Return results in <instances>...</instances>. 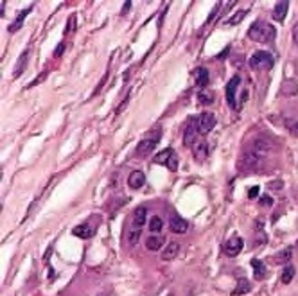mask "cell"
<instances>
[{"label": "cell", "instance_id": "cell-1", "mask_svg": "<svg viewBox=\"0 0 298 296\" xmlns=\"http://www.w3.org/2000/svg\"><path fill=\"white\" fill-rule=\"evenodd\" d=\"M277 36V31L271 24L262 20H257L251 24L250 31H248V38L253 40V42H261V43H271L273 38Z\"/></svg>", "mask_w": 298, "mask_h": 296}, {"label": "cell", "instance_id": "cell-2", "mask_svg": "<svg viewBox=\"0 0 298 296\" xmlns=\"http://www.w3.org/2000/svg\"><path fill=\"white\" fill-rule=\"evenodd\" d=\"M153 161H155V163H160V165H165L169 171H176V169H178V158H176V155H174V151L171 149V147L160 151V153L153 158Z\"/></svg>", "mask_w": 298, "mask_h": 296}, {"label": "cell", "instance_id": "cell-3", "mask_svg": "<svg viewBox=\"0 0 298 296\" xmlns=\"http://www.w3.org/2000/svg\"><path fill=\"white\" fill-rule=\"evenodd\" d=\"M273 63H275V57L273 54L270 52H255L253 56L250 57V67L251 68H262V70H270L273 67Z\"/></svg>", "mask_w": 298, "mask_h": 296}, {"label": "cell", "instance_id": "cell-4", "mask_svg": "<svg viewBox=\"0 0 298 296\" xmlns=\"http://www.w3.org/2000/svg\"><path fill=\"white\" fill-rule=\"evenodd\" d=\"M216 124H217L216 115L210 113V111H203L199 117H196V126H198L199 135H207V133H210V131L214 130Z\"/></svg>", "mask_w": 298, "mask_h": 296}, {"label": "cell", "instance_id": "cell-5", "mask_svg": "<svg viewBox=\"0 0 298 296\" xmlns=\"http://www.w3.org/2000/svg\"><path fill=\"white\" fill-rule=\"evenodd\" d=\"M241 84L239 76H234L230 79V83L226 84V103L232 109H239V104H237V88Z\"/></svg>", "mask_w": 298, "mask_h": 296}, {"label": "cell", "instance_id": "cell-6", "mask_svg": "<svg viewBox=\"0 0 298 296\" xmlns=\"http://www.w3.org/2000/svg\"><path fill=\"white\" fill-rule=\"evenodd\" d=\"M198 140H199V131H198V126H196V119H190L189 120V126L185 128V133H183V144L192 147Z\"/></svg>", "mask_w": 298, "mask_h": 296}, {"label": "cell", "instance_id": "cell-7", "mask_svg": "<svg viewBox=\"0 0 298 296\" xmlns=\"http://www.w3.org/2000/svg\"><path fill=\"white\" fill-rule=\"evenodd\" d=\"M169 228H171L173 234H185V232L189 230V223L174 212V214L169 215Z\"/></svg>", "mask_w": 298, "mask_h": 296}, {"label": "cell", "instance_id": "cell-8", "mask_svg": "<svg viewBox=\"0 0 298 296\" xmlns=\"http://www.w3.org/2000/svg\"><path fill=\"white\" fill-rule=\"evenodd\" d=\"M158 144V138H144V140L138 142V146H136V155L138 156H147L149 153L155 151Z\"/></svg>", "mask_w": 298, "mask_h": 296}, {"label": "cell", "instance_id": "cell-9", "mask_svg": "<svg viewBox=\"0 0 298 296\" xmlns=\"http://www.w3.org/2000/svg\"><path fill=\"white\" fill-rule=\"evenodd\" d=\"M243 249V239L241 237H232L225 242V253L228 257H237Z\"/></svg>", "mask_w": 298, "mask_h": 296}, {"label": "cell", "instance_id": "cell-10", "mask_svg": "<svg viewBox=\"0 0 298 296\" xmlns=\"http://www.w3.org/2000/svg\"><path fill=\"white\" fill-rule=\"evenodd\" d=\"M192 149H194V156H196V160H198V161L207 160V156H209V144H207V140H205V138H199V140L192 146Z\"/></svg>", "mask_w": 298, "mask_h": 296}, {"label": "cell", "instance_id": "cell-11", "mask_svg": "<svg viewBox=\"0 0 298 296\" xmlns=\"http://www.w3.org/2000/svg\"><path fill=\"white\" fill-rule=\"evenodd\" d=\"M144 183H146V176H144L142 171H133L130 174V178H128V185H130V188H133V190L142 188Z\"/></svg>", "mask_w": 298, "mask_h": 296}, {"label": "cell", "instance_id": "cell-12", "mask_svg": "<svg viewBox=\"0 0 298 296\" xmlns=\"http://www.w3.org/2000/svg\"><path fill=\"white\" fill-rule=\"evenodd\" d=\"M147 217V208L146 207H136L135 212H133V226L135 230H140L144 224H146Z\"/></svg>", "mask_w": 298, "mask_h": 296}, {"label": "cell", "instance_id": "cell-13", "mask_svg": "<svg viewBox=\"0 0 298 296\" xmlns=\"http://www.w3.org/2000/svg\"><path fill=\"white\" fill-rule=\"evenodd\" d=\"M72 234L76 235L78 239H90V237H94L95 228L90 226V224H79V226H76V228L72 230Z\"/></svg>", "mask_w": 298, "mask_h": 296}, {"label": "cell", "instance_id": "cell-14", "mask_svg": "<svg viewBox=\"0 0 298 296\" xmlns=\"http://www.w3.org/2000/svg\"><path fill=\"white\" fill-rule=\"evenodd\" d=\"M194 81H196L199 88H205L209 84V70L205 67H198L194 70Z\"/></svg>", "mask_w": 298, "mask_h": 296}, {"label": "cell", "instance_id": "cell-15", "mask_svg": "<svg viewBox=\"0 0 298 296\" xmlns=\"http://www.w3.org/2000/svg\"><path fill=\"white\" fill-rule=\"evenodd\" d=\"M288 9H289V2H286V0L277 2V4H275V9H273V18L277 22H284V18L288 15Z\"/></svg>", "mask_w": 298, "mask_h": 296}, {"label": "cell", "instance_id": "cell-16", "mask_svg": "<svg viewBox=\"0 0 298 296\" xmlns=\"http://www.w3.org/2000/svg\"><path fill=\"white\" fill-rule=\"evenodd\" d=\"M32 9H34V5H29V7H26V9L22 11L20 15H18V16L15 18V22H13V24L9 26V32L18 31V29H20V27L24 26V20H26V16L29 15V13H31Z\"/></svg>", "mask_w": 298, "mask_h": 296}, {"label": "cell", "instance_id": "cell-17", "mask_svg": "<svg viewBox=\"0 0 298 296\" xmlns=\"http://www.w3.org/2000/svg\"><path fill=\"white\" fill-rule=\"evenodd\" d=\"M29 52H31V49H26V51L22 52L20 59H18V63H16L15 72H13V76H15V78H18V76H22V74H24V70H26V67H27V61H29Z\"/></svg>", "mask_w": 298, "mask_h": 296}, {"label": "cell", "instance_id": "cell-18", "mask_svg": "<svg viewBox=\"0 0 298 296\" xmlns=\"http://www.w3.org/2000/svg\"><path fill=\"white\" fill-rule=\"evenodd\" d=\"M251 268H253V276H255L257 280H262V278H266L268 271H266V266H264V262L253 259V260H251Z\"/></svg>", "mask_w": 298, "mask_h": 296}, {"label": "cell", "instance_id": "cell-19", "mask_svg": "<svg viewBox=\"0 0 298 296\" xmlns=\"http://www.w3.org/2000/svg\"><path fill=\"white\" fill-rule=\"evenodd\" d=\"M165 244V239L163 237H158V235H151L146 239V248L151 249V251H160V248Z\"/></svg>", "mask_w": 298, "mask_h": 296}, {"label": "cell", "instance_id": "cell-20", "mask_svg": "<svg viewBox=\"0 0 298 296\" xmlns=\"http://www.w3.org/2000/svg\"><path fill=\"white\" fill-rule=\"evenodd\" d=\"M180 251V244L178 242H169L167 248L162 251V259L163 260H173Z\"/></svg>", "mask_w": 298, "mask_h": 296}, {"label": "cell", "instance_id": "cell-21", "mask_svg": "<svg viewBox=\"0 0 298 296\" xmlns=\"http://www.w3.org/2000/svg\"><path fill=\"white\" fill-rule=\"evenodd\" d=\"M291 257H293V249L291 248H286V249H282L280 253L278 255H275L273 257V262H277V264H289V260H291Z\"/></svg>", "mask_w": 298, "mask_h": 296}, {"label": "cell", "instance_id": "cell-22", "mask_svg": "<svg viewBox=\"0 0 298 296\" xmlns=\"http://www.w3.org/2000/svg\"><path fill=\"white\" fill-rule=\"evenodd\" d=\"M246 15H248V9H239L226 20V26H237V24H241V22L244 20Z\"/></svg>", "mask_w": 298, "mask_h": 296}, {"label": "cell", "instance_id": "cell-23", "mask_svg": "<svg viewBox=\"0 0 298 296\" xmlns=\"http://www.w3.org/2000/svg\"><path fill=\"white\" fill-rule=\"evenodd\" d=\"M295 268L291 264H286L284 266V271H282V275H280V280H282V284H289V282L293 280L295 278Z\"/></svg>", "mask_w": 298, "mask_h": 296}, {"label": "cell", "instance_id": "cell-24", "mask_svg": "<svg viewBox=\"0 0 298 296\" xmlns=\"http://www.w3.org/2000/svg\"><path fill=\"white\" fill-rule=\"evenodd\" d=\"M284 95H288V92H289V95H297L298 94V84H297V81H293V79H288L286 83L282 84V90H280Z\"/></svg>", "mask_w": 298, "mask_h": 296}, {"label": "cell", "instance_id": "cell-25", "mask_svg": "<svg viewBox=\"0 0 298 296\" xmlns=\"http://www.w3.org/2000/svg\"><path fill=\"white\" fill-rule=\"evenodd\" d=\"M248 291H251V284L248 280H244V278H241L239 282H237V287L232 291V295H246Z\"/></svg>", "mask_w": 298, "mask_h": 296}, {"label": "cell", "instance_id": "cell-26", "mask_svg": "<svg viewBox=\"0 0 298 296\" xmlns=\"http://www.w3.org/2000/svg\"><path fill=\"white\" fill-rule=\"evenodd\" d=\"M162 228H163L162 219L158 217V215H153L151 221H149V230H151L153 234H157V232H162Z\"/></svg>", "mask_w": 298, "mask_h": 296}, {"label": "cell", "instance_id": "cell-27", "mask_svg": "<svg viewBox=\"0 0 298 296\" xmlns=\"http://www.w3.org/2000/svg\"><path fill=\"white\" fill-rule=\"evenodd\" d=\"M199 101H201L203 104H212L214 103V94L209 92V90H203V92L199 94Z\"/></svg>", "mask_w": 298, "mask_h": 296}, {"label": "cell", "instance_id": "cell-28", "mask_svg": "<svg viewBox=\"0 0 298 296\" xmlns=\"http://www.w3.org/2000/svg\"><path fill=\"white\" fill-rule=\"evenodd\" d=\"M286 128H288L295 136H298V119H289L286 122Z\"/></svg>", "mask_w": 298, "mask_h": 296}, {"label": "cell", "instance_id": "cell-29", "mask_svg": "<svg viewBox=\"0 0 298 296\" xmlns=\"http://www.w3.org/2000/svg\"><path fill=\"white\" fill-rule=\"evenodd\" d=\"M72 29H76V15H72L68 18V26H67V29H65V34H70Z\"/></svg>", "mask_w": 298, "mask_h": 296}, {"label": "cell", "instance_id": "cell-30", "mask_svg": "<svg viewBox=\"0 0 298 296\" xmlns=\"http://www.w3.org/2000/svg\"><path fill=\"white\" fill-rule=\"evenodd\" d=\"M138 237H140V230H135L133 234H130V244L135 246L138 242Z\"/></svg>", "mask_w": 298, "mask_h": 296}, {"label": "cell", "instance_id": "cell-31", "mask_svg": "<svg viewBox=\"0 0 298 296\" xmlns=\"http://www.w3.org/2000/svg\"><path fill=\"white\" fill-rule=\"evenodd\" d=\"M259 190H261L259 187H251L250 190H248V197H250V199H255V197L259 196Z\"/></svg>", "mask_w": 298, "mask_h": 296}, {"label": "cell", "instance_id": "cell-32", "mask_svg": "<svg viewBox=\"0 0 298 296\" xmlns=\"http://www.w3.org/2000/svg\"><path fill=\"white\" fill-rule=\"evenodd\" d=\"M293 40H295V43H297V47H298V22L295 24V27H293Z\"/></svg>", "mask_w": 298, "mask_h": 296}, {"label": "cell", "instance_id": "cell-33", "mask_svg": "<svg viewBox=\"0 0 298 296\" xmlns=\"http://www.w3.org/2000/svg\"><path fill=\"white\" fill-rule=\"evenodd\" d=\"M261 203L264 205V207H270V205H271V197H270V196H264V197L261 199Z\"/></svg>", "mask_w": 298, "mask_h": 296}, {"label": "cell", "instance_id": "cell-34", "mask_svg": "<svg viewBox=\"0 0 298 296\" xmlns=\"http://www.w3.org/2000/svg\"><path fill=\"white\" fill-rule=\"evenodd\" d=\"M63 51H65V45H63V43H61V45H59V47L56 49V52H54V56L59 57V56H61V54H63Z\"/></svg>", "mask_w": 298, "mask_h": 296}, {"label": "cell", "instance_id": "cell-35", "mask_svg": "<svg viewBox=\"0 0 298 296\" xmlns=\"http://www.w3.org/2000/svg\"><path fill=\"white\" fill-rule=\"evenodd\" d=\"M131 7V2H124V5H122V15H126L128 11H130Z\"/></svg>", "mask_w": 298, "mask_h": 296}, {"label": "cell", "instance_id": "cell-36", "mask_svg": "<svg viewBox=\"0 0 298 296\" xmlns=\"http://www.w3.org/2000/svg\"><path fill=\"white\" fill-rule=\"evenodd\" d=\"M295 248H297V249H298V241H297V246H295Z\"/></svg>", "mask_w": 298, "mask_h": 296}]
</instances>
